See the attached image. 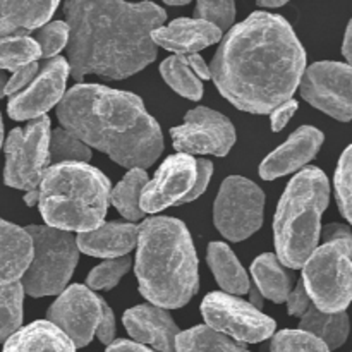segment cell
<instances>
[{
    "label": "cell",
    "mask_w": 352,
    "mask_h": 352,
    "mask_svg": "<svg viewBox=\"0 0 352 352\" xmlns=\"http://www.w3.org/2000/svg\"><path fill=\"white\" fill-rule=\"evenodd\" d=\"M306 67V54L282 16L254 12L234 26L210 67L219 91L250 113H272L291 100Z\"/></svg>",
    "instance_id": "obj_1"
},
{
    "label": "cell",
    "mask_w": 352,
    "mask_h": 352,
    "mask_svg": "<svg viewBox=\"0 0 352 352\" xmlns=\"http://www.w3.org/2000/svg\"><path fill=\"white\" fill-rule=\"evenodd\" d=\"M69 72L76 81L96 74L124 79L157 58L151 33L167 19L162 7L151 2H98L69 0Z\"/></svg>",
    "instance_id": "obj_2"
},
{
    "label": "cell",
    "mask_w": 352,
    "mask_h": 352,
    "mask_svg": "<svg viewBox=\"0 0 352 352\" xmlns=\"http://www.w3.org/2000/svg\"><path fill=\"white\" fill-rule=\"evenodd\" d=\"M65 131L127 168H146L164 151L157 120L140 96L100 85H76L57 107Z\"/></svg>",
    "instance_id": "obj_3"
},
{
    "label": "cell",
    "mask_w": 352,
    "mask_h": 352,
    "mask_svg": "<svg viewBox=\"0 0 352 352\" xmlns=\"http://www.w3.org/2000/svg\"><path fill=\"white\" fill-rule=\"evenodd\" d=\"M138 232L140 292L157 308H182L198 292V258L189 230L170 217H155Z\"/></svg>",
    "instance_id": "obj_4"
},
{
    "label": "cell",
    "mask_w": 352,
    "mask_h": 352,
    "mask_svg": "<svg viewBox=\"0 0 352 352\" xmlns=\"http://www.w3.org/2000/svg\"><path fill=\"white\" fill-rule=\"evenodd\" d=\"M40 212L52 229L91 232L102 226L110 199V181L86 164H57L40 182Z\"/></svg>",
    "instance_id": "obj_5"
},
{
    "label": "cell",
    "mask_w": 352,
    "mask_h": 352,
    "mask_svg": "<svg viewBox=\"0 0 352 352\" xmlns=\"http://www.w3.org/2000/svg\"><path fill=\"white\" fill-rule=\"evenodd\" d=\"M329 179L320 168L299 172L285 189L274 220L277 258L289 268H302L320 241V219L329 205Z\"/></svg>",
    "instance_id": "obj_6"
},
{
    "label": "cell",
    "mask_w": 352,
    "mask_h": 352,
    "mask_svg": "<svg viewBox=\"0 0 352 352\" xmlns=\"http://www.w3.org/2000/svg\"><path fill=\"white\" fill-rule=\"evenodd\" d=\"M24 230L33 244V260L21 277L24 292L33 298L58 294L67 285L78 263L76 237L48 226H31Z\"/></svg>",
    "instance_id": "obj_7"
},
{
    "label": "cell",
    "mask_w": 352,
    "mask_h": 352,
    "mask_svg": "<svg viewBox=\"0 0 352 352\" xmlns=\"http://www.w3.org/2000/svg\"><path fill=\"white\" fill-rule=\"evenodd\" d=\"M351 241H332L316 248L305 263L302 285L322 313L346 311L351 302Z\"/></svg>",
    "instance_id": "obj_8"
},
{
    "label": "cell",
    "mask_w": 352,
    "mask_h": 352,
    "mask_svg": "<svg viewBox=\"0 0 352 352\" xmlns=\"http://www.w3.org/2000/svg\"><path fill=\"white\" fill-rule=\"evenodd\" d=\"M48 143H50V119L41 116L28 124L10 131L6 141V168L3 181L7 186L24 191L40 188L47 172Z\"/></svg>",
    "instance_id": "obj_9"
},
{
    "label": "cell",
    "mask_w": 352,
    "mask_h": 352,
    "mask_svg": "<svg viewBox=\"0 0 352 352\" xmlns=\"http://www.w3.org/2000/svg\"><path fill=\"white\" fill-rule=\"evenodd\" d=\"M265 195L250 179L232 175L222 182L213 205L215 227L229 241H244L263 223Z\"/></svg>",
    "instance_id": "obj_10"
},
{
    "label": "cell",
    "mask_w": 352,
    "mask_h": 352,
    "mask_svg": "<svg viewBox=\"0 0 352 352\" xmlns=\"http://www.w3.org/2000/svg\"><path fill=\"white\" fill-rule=\"evenodd\" d=\"M206 327L239 342L256 344L275 332V322L250 302L223 292H212L201 305Z\"/></svg>",
    "instance_id": "obj_11"
},
{
    "label": "cell",
    "mask_w": 352,
    "mask_h": 352,
    "mask_svg": "<svg viewBox=\"0 0 352 352\" xmlns=\"http://www.w3.org/2000/svg\"><path fill=\"white\" fill-rule=\"evenodd\" d=\"M172 143L182 155L226 157L236 143V129L222 113L198 107L186 113L184 124L170 131Z\"/></svg>",
    "instance_id": "obj_12"
},
{
    "label": "cell",
    "mask_w": 352,
    "mask_h": 352,
    "mask_svg": "<svg viewBox=\"0 0 352 352\" xmlns=\"http://www.w3.org/2000/svg\"><path fill=\"white\" fill-rule=\"evenodd\" d=\"M351 65L340 62H316L299 81L302 98L333 119L349 122L352 117Z\"/></svg>",
    "instance_id": "obj_13"
},
{
    "label": "cell",
    "mask_w": 352,
    "mask_h": 352,
    "mask_svg": "<svg viewBox=\"0 0 352 352\" xmlns=\"http://www.w3.org/2000/svg\"><path fill=\"white\" fill-rule=\"evenodd\" d=\"M103 299L85 285H71L50 306L48 323L57 327L74 347H86L91 342L102 318Z\"/></svg>",
    "instance_id": "obj_14"
},
{
    "label": "cell",
    "mask_w": 352,
    "mask_h": 352,
    "mask_svg": "<svg viewBox=\"0 0 352 352\" xmlns=\"http://www.w3.org/2000/svg\"><path fill=\"white\" fill-rule=\"evenodd\" d=\"M67 76L69 65L65 58L54 57L45 60L33 81L10 98L7 105L10 119L26 120L45 116V112H48L64 96Z\"/></svg>",
    "instance_id": "obj_15"
},
{
    "label": "cell",
    "mask_w": 352,
    "mask_h": 352,
    "mask_svg": "<svg viewBox=\"0 0 352 352\" xmlns=\"http://www.w3.org/2000/svg\"><path fill=\"white\" fill-rule=\"evenodd\" d=\"M196 181V158L174 155L162 164L153 181L144 186L140 198L143 213H157L170 205H177L192 189Z\"/></svg>",
    "instance_id": "obj_16"
},
{
    "label": "cell",
    "mask_w": 352,
    "mask_h": 352,
    "mask_svg": "<svg viewBox=\"0 0 352 352\" xmlns=\"http://www.w3.org/2000/svg\"><path fill=\"white\" fill-rule=\"evenodd\" d=\"M322 143V131L311 126L299 127L282 146L265 158L260 167V175L265 181H274L298 170L316 157Z\"/></svg>",
    "instance_id": "obj_17"
},
{
    "label": "cell",
    "mask_w": 352,
    "mask_h": 352,
    "mask_svg": "<svg viewBox=\"0 0 352 352\" xmlns=\"http://www.w3.org/2000/svg\"><path fill=\"white\" fill-rule=\"evenodd\" d=\"M124 327L140 344H148L160 352H175L179 327L167 311L150 305H141L124 313Z\"/></svg>",
    "instance_id": "obj_18"
},
{
    "label": "cell",
    "mask_w": 352,
    "mask_h": 352,
    "mask_svg": "<svg viewBox=\"0 0 352 352\" xmlns=\"http://www.w3.org/2000/svg\"><path fill=\"white\" fill-rule=\"evenodd\" d=\"M222 38V31L199 19H175L151 33V41L179 55L196 54Z\"/></svg>",
    "instance_id": "obj_19"
},
{
    "label": "cell",
    "mask_w": 352,
    "mask_h": 352,
    "mask_svg": "<svg viewBox=\"0 0 352 352\" xmlns=\"http://www.w3.org/2000/svg\"><path fill=\"white\" fill-rule=\"evenodd\" d=\"M138 226L134 223H102L91 232L78 234L76 246L79 251L96 258L126 256L138 244Z\"/></svg>",
    "instance_id": "obj_20"
},
{
    "label": "cell",
    "mask_w": 352,
    "mask_h": 352,
    "mask_svg": "<svg viewBox=\"0 0 352 352\" xmlns=\"http://www.w3.org/2000/svg\"><path fill=\"white\" fill-rule=\"evenodd\" d=\"M33 260V244L28 232L0 219V285L19 280Z\"/></svg>",
    "instance_id": "obj_21"
},
{
    "label": "cell",
    "mask_w": 352,
    "mask_h": 352,
    "mask_svg": "<svg viewBox=\"0 0 352 352\" xmlns=\"http://www.w3.org/2000/svg\"><path fill=\"white\" fill-rule=\"evenodd\" d=\"M57 0L52 2H0V38L12 34H28L41 28L55 9Z\"/></svg>",
    "instance_id": "obj_22"
},
{
    "label": "cell",
    "mask_w": 352,
    "mask_h": 352,
    "mask_svg": "<svg viewBox=\"0 0 352 352\" xmlns=\"http://www.w3.org/2000/svg\"><path fill=\"white\" fill-rule=\"evenodd\" d=\"M2 352H76V347L57 327L36 322L7 339Z\"/></svg>",
    "instance_id": "obj_23"
},
{
    "label": "cell",
    "mask_w": 352,
    "mask_h": 352,
    "mask_svg": "<svg viewBox=\"0 0 352 352\" xmlns=\"http://www.w3.org/2000/svg\"><path fill=\"white\" fill-rule=\"evenodd\" d=\"M251 274L260 296L277 305L287 301L292 287V275L275 254L267 253L258 256L251 265Z\"/></svg>",
    "instance_id": "obj_24"
},
{
    "label": "cell",
    "mask_w": 352,
    "mask_h": 352,
    "mask_svg": "<svg viewBox=\"0 0 352 352\" xmlns=\"http://www.w3.org/2000/svg\"><path fill=\"white\" fill-rule=\"evenodd\" d=\"M208 260L210 268L215 275L220 287L229 294H246L250 292V278L244 272L243 265L237 261L236 254L232 253L227 244L212 243L208 246Z\"/></svg>",
    "instance_id": "obj_25"
},
{
    "label": "cell",
    "mask_w": 352,
    "mask_h": 352,
    "mask_svg": "<svg viewBox=\"0 0 352 352\" xmlns=\"http://www.w3.org/2000/svg\"><path fill=\"white\" fill-rule=\"evenodd\" d=\"M299 330L311 333L322 340L329 349H339L349 333V320L346 311L322 313L315 306H309L308 311L301 316Z\"/></svg>",
    "instance_id": "obj_26"
},
{
    "label": "cell",
    "mask_w": 352,
    "mask_h": 352,
    "mask_svg": "<svg viewBox=\"0 0 352 352\" xmlns=\"http://www.w3.org/2000/svg\"><path fill=\"white\" fill-rule=\"evenodd\" d=\"M146 184V172L143 168H131L126 177L119 182V186L113 191H110L112 205L131 222L143 219L144 213L140 208V198Z\"/></svg>",
    "instance_id": "obj_27"
},
{
    "label": "cell",
    "mask_w": 352,
    "mask_h": 352,
    "mask_svg": "<svg viewBox=\"0 0 352 352\" xmlns=\"http://www.w3.org/2000/svg\"><path fill=\"white\" fill-rule=\"evenodd\" d=\"M175 352H250L243 344L213 332L208 327H195L175 339Z\"/></svg>",
    "instance_id": "obj_28"
},
{
    "label": "cell",
    "mask_w": 352,
    "mask_h": 352,
    "mask_svg": "<svg viewBox=\"0 0 352 352\" xmlns=\"http://www.w3.org/2000/svg\"><path fill=\"white\" fill-rule=\"evenodd\" d=\"M160 72L167 85L179 95L189 100H199L203 96L201 79L195 74L188 60V55H172L160 65Z\"/></svg>",
    "instance_id": "obj_29"
},
{
    "label": "cell",
    "mask_w": 352,
    "mask_h": 352,
    "mask_svg": "<svg viewBox=\"0 0 352 352\" xmlns=\"http://www.w3.org/2000/svg\"><path fill=\"white\" fill-rule=\"evenodd\" d=\"M40 57V47L28 34L0 38V69L16 72L31 62H38Z\"/></svg>",
    "instance_id": "obj_30"
},
{
    "label": "cell",
    "mask_w": 352,
    "mask_h": 352,
    "mask_svg": "<svg viewBox=\"0 0 352 352\" xmlns=\"http://www.w3.org/2000/svg\"><path fill=\"white\" fill-rule=\"evenodd\" d=\"M23 298L21 282L0 287V342L10 339L23 325Z\"/></svg>",
    "instance_id": "obj_31"
},
{
    "label": "cell",
    "mask_w": 352,
    "mask_h": 352,
    "mask_svg": "<svg viewBox=\"0 0 352 352\" xmlns=\"http://www.w3.org/2000/svg\"><path fill=\"white\" fill-rule=\"evenodd\" d=\"M91 158V150L74 134L65 129H55L50 134L48 143V160L57 164H85Z\"/></svg>",
    "instance_id": "obj_32"
},
{
    "label": "cell",
    "mask_w": 352,
    "mask_h": 352,
    "mask_svg": "<svg viewBox=\"0 0 352 352\" xmlns=\"http://www.w3.org/2000/svg\"><path fill=\"white\" fill-rule=\"evenodd\" d=\"M129 256L113 258V260L103 261L102 265L93 268V270L89 272L86 282H88L89 287L95 289V291H110V289H113L119 284L120 278L129 272Z\"/></svg>",
    "instance_id": "obj_33"
},
{
    "label": "cell",
    "mask_w": 352,
    "mask_h": 352,
    "mask_svg": "<svg viewBox=\"0 0 352 352\" xmlns=\"http://www.w3.org/2000/svg\"><path fill=\"white\" fill-rule=\"evenodd\" d=\"M272 352H330L329 347L311 333L302 330H284L272 340Z\"/></svg>",
    "instance_id": "obj_34"
},
{
    "label": "cell",
    "mask_w": 352,
    "mask_h": 352,
    "mask_svg": "<svg viewBox=\"0 0 352 352\" xmlns=\"http://www.w3.org/2000/svg\"><path fill=\"white\" fill-rule=\"evenodd\" d=\"M36 45L43 58H54L69 41V26L65 21H54L36 31Z\"/></svg>",
    "instance_id": "obj_35"
},
{
    "label": "cell",
    "mask_w": 352,
    "mask_h": 352,
    "mask_svg": "<svg viewBox=\"0 0 352 352\" xmlns=\"http://www.w3.org/2000/svg\"><path fill=\"white\" fill-rule=\"evenodd\" d=\"M336 191L339 210L347 222H351L352 215V148H347L339 160V167L336 172Z\"/></svg>",
    "instance_id": "obj_36"
},
{
    "label": "cell",
    "mask_w": 352,
    "mask_h": 352,
    "mask_svg": "<svg viewBox=\"0 0 352 352\" xmlns=\"http://www.w3.org/2000/svg\"><path fill=\"white\" fill-rule=\"evenodd\" d=\"M234 17H236V6L234 2H208V0H203L198 2L195 9V19L206 21V23L213 24L215 28H219L220 31H227L234 23Z\"/></svg>",
    "instance_id": "obj_37"
},
{
    "label": "cell",
    "mask_w": 352,
    "mask_h": 352,
    "mask_svg": "<svg viewBox=\"0 0 352 352\" xmlns=\"http://www.w3.org/2000/svg\"><path fill=\"white\" fill-rule=\"evenodd\" d=\"M212 172H213V165L210 160H196V181H195V186H192L191 191L188 192V195L184 196V198L181 199V201L177 203V205H184V203H189V201H195L198 196L203 195V191L206 189V186H208V181L210 177H212Z\"/></svg>",
    "instance_id": "obj_38"
},
{
    "label": "cell",
    "mask_w": 352,
    "mask_h": 352,
    "mask_svg": "<svg viewBox=\"0 0 352 352\" xmlns=\"http://www.w3.org/2000/svg\"><path fill=\"white\" fill-rule=\"evenodd\" d=\"M38 69H40L38 62H31V64L17 69V71L14 72L12 78L7 81L6 95L14 96V95H17L19 91H23V89L26 88L31 81H33L34 76H36V72H38Z\"/></svg>",
    "instance_id": "obj_39"
},
{
    "label": "cell",
    "mask_w": 352,
    "mask_h": 352,
    "mask_svg": "<svg viewBox=\"0 0 352 352\" xmlns=\"http://www.w3.org/2000/svg\"><path fill=\"white\" fill-rule=\"evenodd\" d=\"M96 336H98L100 342L110 346L116 337V316H113L112 308L103 301L102 305V318H100L98 327H96Z\"/></svg>",
    "instance_id": "obj_40"
},
{
    "label": "cell",
    "mask_w": 352,
    "mask_h": 352,
    "mask_svg": "<svg viewBox=\"0 0 352 352\" xmlns=\"http://www.w3.org/2000/svg\"><path fill=\"white\" fill-rule=\"evenodd\" d=\"M287 311L289 315L292 316H302L308 308L311 306V299H309L308 292L305 291V285H302V280L298 282L294 291L287 296Z\"/></svg>",
    "instance_id": "obj_41"
},
{
    "label": "cell",
    "mask_w": 352,
    "mask_h": 352,
    "mask_svg": "<svg viewBox=\"0 0 352 352\" xmlns=\"http://www.w3.org/2000/svg\"><path fill=\"white\" fill-rule=\"evenodd\" d=\"M298 109L299 103L296 102V100H287V102L282 103L280 107H277V109L272 112V129H274L275 133L284 129L285 124L292 119V116L298 112Z\"/></svg>",
    "instance_id": "obj_42"
},
{
    "label": "cell",
    "mask_w": 352,
    "mask_h": 352,
    "mask_svg": "<svg viewBox=\"0 0 352 352\" xmlns=\"http://www.w3.org/2000/svg\"><path fill=\"white\" fill-rule=\"evenodd\" d=\"M107 352H157L151 351L148 347L141 346L138 342H131V340H116L107 347Z\"/></svg>",
    "instance_id": "obj_43"
},
{
    "label": "cell",
    "mask_w": 352,
    "mask_h": 352,
    "mask_svg": "<svg viewBox=\"0 0 352 352\" xmlns=\"http://www.w3.org/2000/svg\"><path fill=\"white\" fill-rule=\"evenodd\" d=\"M325 237L327 243H332V241H351V232L347 227L339 226V223H332L325 229Z\"/></svg>",
    "instance_id": "obj_44"
},
{
    "label": "cell",
    "mask_w": 352,
    "mask_h": 352,
    "mask_svg": "<svg viewBox=\"0 0 352 352\" xmlns=\"http://www.w3.org/2000/svg\"><path fill=\"white\" fill-rule=\"evenodd\" d=\"M188 60H189V65H191V69L195 71V74L198 76L199 79H210V67L205 64V60H203L199 55L189 54Z\"/></svg>",
    "instance_id": "obj_45"
},
{
    "label": "cell",
    "mask_w": 352,
    "mask_h": 352,
    "mask_svg": "<svg viewBox=\"0 0 352 352\" xmlns=\"http://www.w3.org/2000/svg\"><path fill=\"white\" fill-rule=\"evenodd\" d=\"M351 34H352V24L347 26V31H346V38H344V47H342V52H344V57H346L347 60V65L351 64L352 60V50H351Z\"/></svg>",
    "instance_id": "obj_46"
},
{
    "label": "cell",
    "mask_w": 352,
    "mask_h": 352,
    "mask_svg": "<svg viewBox=\"0 0 352 352\" xmlns=\"http://www.w3.org/2000/svg\"><path fill=\"white\" fill-rule=\"evenodd\" d=\"M38 201H40V192H38V189L28 191V195L24 196V203H26L28 206H36Z\"/></svg>",
    "instance_id": "obj_47"
},
{
    "label": "cell",
    "mask_w": 352,
    "mask_h": 352,
    "mask_svg": "<svg viewBox=\"0 0 352 352\" xmlns=\"http://www.w3.org/2000/svg\"><path fill=\"white\" fill-rule=\"evenodd\" d=\"M258 3L263 7H280L287 2H285V0H261V2H258Z\"/></svg>",
    "instance_id": "obj_48"
},
{
    "label": "cell",
    "mask_w": 352,
    "mask_h": 352,
    "mask_svg": "<svg viewBox=\"0 0 352 352\" xmlns=\"http://www.w3.org/2000/svg\"><path fill=\"white\" fill-rule=\"evenodd\" d=\"M7 81H9V79H7V76L3 74L2 71H0V98H2V96H6V86H7Z\"/></svg>",
    "instance_id": "obj_49"
},
{
    "label": "cell",
    "mask_w": 352,
    "mask_h": 352,
    "mask_svg": "<svg viewBox=\"0 0 352 352\" xmlns=\"http://www.w3.org/2000/svg\"><path fill=\"white\" fill-rule=\"evenodd\" d=\"M165 3H170V6H184V3H189L188 0H175V2H170V0H167Z\"/></svg>",
    "instance_id": "obj_50"
},
{
    "label": "cell",
    "mask_w": 352,
    "mask_h": 352,
    "mask_svg": "<svg viewBox=\"0 0 352 352\" xmlns=\"http://www.w3.org/2000/svg\"><path fill=\"white\" fill-rule=\"evenodd\" d=\"M3 141V124H2V117H0V146H2Z\"/></svg>",
    "instance_id": "obj_51"
}]
</instances>
